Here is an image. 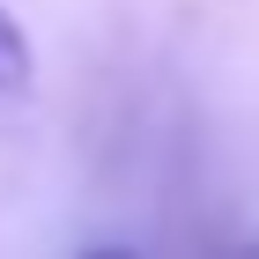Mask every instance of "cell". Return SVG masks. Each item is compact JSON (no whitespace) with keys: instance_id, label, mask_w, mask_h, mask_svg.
I'll return each mask as SVG.
<instances>
[{"instance_id":"cell-1","label":"cell","mask_w":259,"mask_h":259,"mask_svg":"<svg viewBox=\"0 0 259 259\" xmlns=\"http://www.w3.org/2000/svg\"><path fill=\"white\" fill-rule=\"evenodd\" d=\"M30 89V37H22V22L0 8V97H15Z\"/></svg>"},{"instance_id":"cell-2","label":"cell","mask_w":259,"mask_h":259,"mask_svg":"<svg viewBox=\"0 0 259 259\" xmlns=\"http://www.w3.org/2000/svg\"><path fill=\"white\" fill-rule=\"evenodd\" d=\"M81 259H134V252H119V244H97V252H81Z\"/></svg>"}]
</instances>
